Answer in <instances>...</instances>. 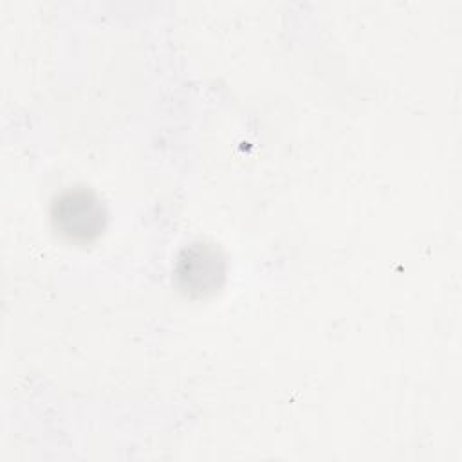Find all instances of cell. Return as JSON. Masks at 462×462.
Segmentation results:
<instances>
[{"instance_id": "cell-1", "label": "cell", "mask_w": 462, "mask_h": 462, "mask_svg": "<svg viewBox=\"0 0 462 462\" xmlns=\"http://www.w3.org/2000/svg\"><path fill=\"white\" fill-rule=\"evenodd\" d=\"M105 213L99 200L85 191H65L52 204L54 227L69 240L87 242L99 235L103 229Z\"/></svg>"}, {"instance_id": "cell-2", "label": "cell", "mask_w": 462, "mask_h": 462, "mask_svg": "<svg viewBox=\"0 0 462 462\" xmlns=\"http://www.w3.org/2000/svg\"><path fill=\"white\" fill-rule=\"evenodd\" d=\"M224 276V265L217 249L209 245H193L182 253L177 263V278L189 292L204 294L218 285Z\"/></svg>"}]
</instances>
